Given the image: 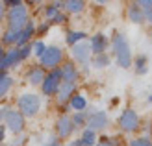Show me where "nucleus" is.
Listing matches in <instances>:
<instances>
[{"label":"nucleus","instance_id":"412c9836","mask_svg":"<svg viewBox=\"0 0 152 146\" xmlns=\"http://www.w3.org/2000/svg\"><path fill=\"white\" fill-rule=\"evenodd\" d=\"M135 70H137V74H147V70H148L147 56H137V59H135Z\"/></svg>","mask_w":152,"mask_h":146},{"label":"nucleus","instance_id":"f8f14e48","mask_svg":"<svg viewBox=\"0 0 152 146\" xmlns=\"http://www.w3.org/2000/svg\"><path fill=\"white\" fill-rule=\"evenodd\" d=\"M74 89H76V85H74V83L63 81L61 85H59V89H58V102H59V104H65V102H69V100L74 96Z\"/></svg>","mask_w":152,"mask_h":146},{"label":"nucleus","instance_id":"f704fd0d","mask_svg":"<svg viewBox=\"0 0 152 146\" xmlns=\"http://www.w3.org/2000/svg\"><path fill=\"white\" fill-rule=\"evenodd\" d=\"M4 13H6V4L0 2V22L4 20Z\"/></svg>","mask_w":152,"mask_h":146},{"label":"nucleus","instance_id":"2f4dec72","mask_svg":"<svg viewBox=\"0 0 152 146\" xmlns=\"http://www.w3.org/2000/svg\"><path fill=\"white\" fill-rule=\"evenodd\" d=\"M95 146H113V141H111V139H108V137H106V139H102L100 142H96Z\"/></svg>","mask_w":152,"mask_h":146},{"label":"nucleus","instance_id":"a19ab883","mask_svg":"<svg viewBox=\"0 0 152 146\" xmlns=\"http://www.w3.org/2000/svg\"><path fill=\"white\" fill-rule=\"evenodd\" d=\"M148 102H150V104H152V94H148Z\"/></svg>","mask_w":152,"mask_h":146},{"label":"nucleus","instance_id":"393cba45","mask_svg":"<svg viewBox=\"0 0 152 146\" xmlns=\"http://www.w3.org/2000/svg\"><path fill=\"white\" fill-rule=\"evenodd\" d=\"M11 85H13V80L10 78V76H6V78L0 81V98L7 94V91L11 89Z\"/></svg>","mask_w":152,"mask_h":146},{"label":"nucleus","instance_id":"9d476101","mask_svg":"<svg viewBox=\"0 0 152 146\" xmlns=\"http://www.w3.org/2000/svg\"><path fill=\"white\" fill-rule=\"evenodd\" d=\"M72 57L78 61V63H87L91 57V46L89 43H78L72 46Z\"/></svg>","mask_w":152,"mask_h":146},{"label":"nucleus","instance_id":"39448f33","mask_svg":"<svg viewBox=\"0 0 152 146\" xmlns=\"http://www.w3.org/2000/svg\"><path fill=\"white\" fill-rule=\"evenodd\" d=\"M61 59H63L61 48H59V46H47L45 54L41 56V65L54 70V68H58V65L61 63Z\"/></svg>","mask_w":152,"mask_h":146},{"label":"nucleus","instance_id":"7ed1b4c3","mask_svg":"<svg viewBox=\"0 0 152 146\" xmlns=\"http://www.w3.org/2000/svg\"><path fill=\"white\" fill-rule=\"evenodd\" d=\"M17 105H19V113L22 117H35L39 113V107H41V98L37 94L26 93V94L19 96Z\"/></svg>","mask_w":152,"mask_h":146},{"label":"nucleus","instance_id":"2eb2a0df","mask_svg":"<svg viewBox=\"0 0 152 146\" xmlns=\"http://www.w3.org/2000/svg\"><path fill=\"white\" fill-rule=\"evenodd\" d=\"M43 81H45L43 68H39V67L30 68V72H28V83H32V85H41Z\"/></svg>","mask_w":152,"mask_h":146},{"label":"nucleus","instance_id":"4be33fe9","mask_svg":"<svg viewBox=\"0 0 152 146\" xmlns=\"http://www.w3.org/2000/svg\"><path fill=\"white\" fill-rule=\"evenodd\" d=\"M19 37H20V32H10V30H7L2 37V43L4 44H17Z\"/></svg>","mask_w":152,"mask_h":146},{"label":"nucleus","instance_id":"0eeeda50","mask_svg":"<svg viewBox=\"0 0 152 146\" xmlns=\"http://www.w3.org/2000/svg\"><path fill=\"white\" fill-rule=\"evenodd\" d=\"M87 129H91V131H96V129H102L108 126V115H106L104 111H96L93 115H89L87 117Z\"/></svg>","mask_w":152,"mask_h":146},{"label":"nucleus","instance_id":"c9c22d12","mask_svg":"<svg viewBox=\"0 0 152 146\" xmlns=\"http://www.w3.org/2000/svg\"><path fill=\"white\" fill-rule=\"evenodd\" d=\"M48 146H61V144H59V141L56 139V137H52V139L48 141Z\"/></svg>","mask_w":152,"mask_h":146},{"label":"nucleus","instance_id":"e433bc0d","mask_svg":"<svg viewBox=\"0 0 152 146\" xmlns=\"http://www.w3.org/2000/svg\"><path fill=\"white\" fill-rule=\"evenodd\" d=\"M145 19L152 24V9H150V11H145Z\"/></svg>","mask_w":152,"mask_h":146},{"label":"nucleus","instance_id":"ddd939ff","mask_svg":"<svg viewBox=\"0 0 152 146\" xmlns=\"http://www.w3.org/2000/svg\"><path fill=\"white\" fill-rule=\"evenodd\" d=\"M128 19H130V22H135V24H143V22L147 20L145 19V11H143L137 4H132L128 7Z\"/></svg>","mask_w":152,"mask_h":146},{"label":"nucleus","instance_id":"1a4fd4ad","mask_svg":"<svg viewBox=\"0 0 152 146\" xmlns=\"http://www.w3.org/2000/svg\"><path fill=\"white\" fill-rule=\"evenodd\" d=\"M56 131L59 139H67L72 131H74V124H72V118L71 117H59L56 122Z\"/></svg>","mask_w":152,"mask_h":146},{"label":"nucleus","instance_id":"72a5a7b5","mask_svg":"<svg viewBox=\"0 0 152 146\" xmlns=\"http://www.w3.org/2000/svg\"><path fill=\"white\" fill-rule=\"evenodd\" d=\"M4 139H6V126L0 124V142H2Z\"/></svg>","mask_w":152,"mask_h":146},{"label":"nucleus","instance_id":"c85d7f7f","mask_svg":"<svg viewBox=\"0 0 152 146\" xmlns=\"http://www.w3.org/2000/svg\"><path fill=\"white\" fill-rule=\"evenodd\" d=\"M19 54H20V61H22V59H26L30 54H32V44H26V46L19 48Z\"/></svg>","mask_w":152,"mask_h":146},{"label":"nucleus","instance_id":"b1692460","mask_svg":"<svg viewBox=\"0 0 152 146\" xmlns=\"http://www.w3.org/2000/svg\"><path fill=\"white\" fill-rule=\"evenodd\" d=\"M61 6H63V2H56V4H50L47 9H45V15L48 17V20H52V19L56 17V15H58V9H59Z\"/></svg>","mask_w":152,"mask_h":146},{"label":"nucleus","instance_id":"79ce46f5","mask_svg":"<svg viewBox=\"0 0 152 146\" xmlns=\"http://www.w3.org/2000/svg\"><path fill=\"white\" fill-rule=\"evenodd\" d=\"M150 37H152V32H150Z\"/></svg>","mask_w":152,"mask_h":146},{"label":"nucleus","instance_id":"dca6fc26","mask_svg":"<svg viewBox=\"0 0 152 146\" xmlns=\"http://www.w3.org/2000/svg\"><path fill=\"white\" fill-rule=\"evenodd\" d=\"M34 32H35V26H34V22H28V24L24 26V30L20 32V37H19V41H17L19 48L26 46V43H28V39H30V37L34 35Z\"/></svg>","mask_w":152,"mask_h":146},{"label":"nucleus","instance_id":"f257e3e1","mask_svg":"<svg viewBox=\"0 0 152 146\" xmlns=\"http://www.w3.org/2000/svg\"><path fill=\"white\" fill-rule=\"evenodd\" d=\"M113 50H115V57H117L119 67L130 68V65H132L130 44H128L126 37L123 33H115V35H113Z\"/></svg>","mask_w":152,"mask_h":146},{"label":"nucleus","instance_id":"4468645a","mask_svg":"<svg viewBox=\"0 0 152 146\" xmlns=\"http://www.w3.org/2000/svg\"><path fill=\"white\" fill-rule=\"evenodd\" d=\"M61 80L63 81H69V83H74V80L78 78V68H76L72 63H65L61 68Z\"/></svg>","mask_w":152,"mask_h":146},{"label":"nucleus","instance_id":"7c9ffc66","mask_svg":"<svg viewBox=\"0 0 152 146\" xmlns=\"http://www.w3.org/2000/svg\"><path fill=\"white\" fill-rule=\"evenodd\" d=\"M10 111H11V107H2V109H0V122H6Z\"/></svg>","mask_w":152,"mask_h":146},{"label":"nucleus","instance_id":"f3484780","mask_svg":"<svg viewBox=\"0 0 152 146\" xmlns=\"http://www.w3.org/2000/svg\"><path fill=\"white\" fill-rule=\"evenodd\" d=\"M63 7L71 13H82L83 7H86V2H82V0H67V2H63Z\"/></svg>","mask_w":152,"mask_h":146},{"label":"nucleus","instance_id":"a211bd4d","mask_svg":"<svg viewBox=\"0 0 152 146\" xmlns=\"http://www.w3.org/2000/svg\"><path fill=\"white\" fill-rule=\"evenodd\" d=\"M86 37H87L86 32H69V33H67V43H69L71 46H74V44L82 43Z\"/></svg>","mask_w":152,"mask_h":146},{"label":"nucleus","instance_id":"9b49d317","mask_svg":"<svg viewBox=\"0 0 152 146\" xmlns=\"http://www.w3.org/2000/svg\"><path fill=\"white\" fill-rule=\"evenodd\" d=\"M89 46H91V52H93L95 56H100V54H104L106 48H108V37H106L104 33L93 35V37H91Z\"/></svg>","mask_w":152,"mask_h":146},{"label":"nucleus","instance_id":"a878e982","mask_svg":"<svg viewBox=\"0 0 152 146\" xmlns=\"http://www.w3.org/2000/svg\"><path fill=\"white\" fill-rule=\"evenodd\" d=\"M72 124L74 126H83V124H87V117H86V113L83 111H78L72 117Z\"/></svg>","mask_w":152,"mask_h":146},{"label":"nucleus","instance_id":"6ab92c4d","mask_svg":"<svg viewBox=\"0 0 152 146\" xmlns=\"http://www.w3.org/2000/svg\"><path fill=\"white\" fill-rule=\"evenodd\" d=\"M80 141H82V146H95L96 144V133L91 131V129H86Z\"/></svg>","mask_w":152,"mask_h":146},{"label":"nucleus","instance_id":"c756f323","mask_svg":"<svg viewBox=\"0 0 152 146\" xmlns=\"http://www.w3.org/2000/svg\"><path fill=\"white\" fill-rule=\"evenodd\" d=\"M137 6L141 7L143 11H150V9H152V0H139Z\"/></svg>","mask_w":152,"mask_h":146},{"label":"nucleus","instance_id":"bb28decb","mask_svg":"<svg viewBox=\"0 0 152 146\" xmlns=\"http://www.w3.org/2000/svg\"><path fill=\"white\" fill-rule=\"evenodd\" d=\"M45 50H47V46H45L43 41H35V43L32 44V52L35 54V56H39V57L45 54Z\"/></svg>","mask_w":152,"mask_h":146},{"label":"nucleus","instance_id":"aec40b11","mask_svg":"<svg viewBox=\"0 0 152 146\" xmlns=\"http://www.w3.org/2000/svg\"><path fill=\"white\" fill-rule=\"evenodd\" d=\"M86 105H87V102H86V98H83L82 94H74L71 98V107H72V109L83 111V109H86Z\"/></svg>","mask_w":152,"mask_h":146},{"label":"nucleus","instance_id":"58836bf2","mask_svg":"<svg viewBox=\"0 0 152 146\" xmlns=\"http://www.w3.org/2000/svg\"><path fill=\"white\" fill-rule=\"evenodd\" d=\"M6 76H7V74H6V72H0V81H2V80H4V78H6Z\"/></svg>","mask_w":152,"mask_h":146},{"label":"nucleus","instance_id":"20e7f679","mask_svg":"<svg viewBox=\"0 0 152 146\" xmlns=\"http://www.w3.org/2000/svg\"><path fill=\"white\" fill-rule=\"evenodd\" d=\"M139 115L135 113L134 109H124L123 115L119 117V126L123 131L126 133H132V131H137V128H139Z\"/></svg>","mask_w":152,"mask_h":146},{"label":"nucleus","instance_id":"ea45409f","mask_svg":"<svg viewBox=\"0 0 152 146\" xmlns=\"http://www.w3.org/2000/svg\"><path fill=\"white\" fill-rule=\"evenodd\" d=\"M71 146H82V141H78V142H72Z\"/></svg>","mask_w":152,"mask_h":146},{"label":"nucleus","instance_id":"f03ea898","mask_svg":"<svg viewBox=\"0 0 152 146\" xmlns=\"http://www.w3.org/2000/svg\"><path fill=\"white\" fill-rule=\"evenodd\" d=\"M26 24H28V9L22 2H19L17 6H13L10 9V15H7V30L10 32H22Z\"/></svg>","mask_w":152,"mask_h":146},{"label":"nucleus","instance_id":"423d86ee","mask_svg":"<svg viewBox=\"0 0 152 146\" xmlns=\"http://www.w3.org/2000/svg\"><path fill=\"white\" fill-rule=\"evenodd\" d=\"M61 70L59 68H54L48 76H45V81L41 83V87H43V93L45 94H54L58 93V89L59 85H61Z\"/></svg>","mask_w":152,"mask_h":146},{"label":"nucleus","instance_id":"5701e85b","mask_svg":"<svg viewBox=\"0 0 152 146\" xmlns=\"http://www.w3.org/2000/svg\"><path fill=\"white\" fill-rule=\"evenodd\" d=\"M93 65H95V68H104V67H108V65H110V57L106 56V54H100V56H95V59H93Z\"/></svg>","mask_w":152,"mask_h":146},{"label":"nucleus","instance_id":"473e14b6","mask_svg":"<svg viewBox=\"0 0 152 146\" xmlns=\"http://www.w3.org/2000/svg\"><path fill=\"white\" fill-rule=\"evenodd\" d=\"M52 22H56V24H61V22H65V15H61V13H58L54 19H52Z\"/></svg>","mask_w":152,"mask_h":146},{"label":"nucleus","instance_id":"4c0bfd02","mask_svg":"<svg viewBox=\"0 0 152 146\" xmlns=\"http://www.w3.org/2000/svg\"><path fill=\"white\" fill-rule=\"evenodd\" d=\"M4 59H6V52H4V48H0V65H2Z\"/></svg>","mask_w":152,"mask_h":146},{"label":"nucleus","instance_id":"6e6552de","mask_svg":"<svg viewBox=\"0 0 152 146\" xmlns=\"http://www.w3.org/2000/svg\"><path fill=\"white\" fill-rule=\"evenodd\" d=\"M4 124L10 128L13 133H20L22 129H24V117H22L19 111H13V109H11Z\"/></svg>","mask_w":152,"mask_h":146},{"label":"nucleus","instance_id":"cd10ccee","mask_svg":"<svg viewBox=\"0 0 152 146\" xmlns=\"http://www.w3.org/2000/svg\"><path fill=\"white\" fill-rule=\"evenodd\" d=\"M130 146H152V141L147 139V137H139V139H134Z\"/></svg>","mask_w":152,"mask_h":146}]
</instances>
